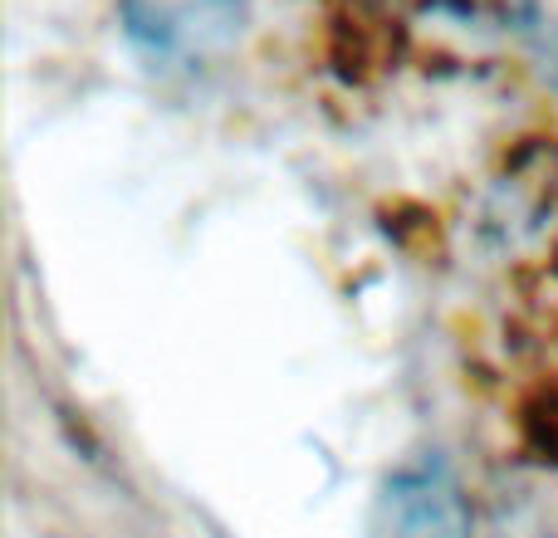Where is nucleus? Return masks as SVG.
Returning <instances> with one entry per match:
<instances>
[{"mask_svg": "<svg viewBox=\"0 0 558 538\" xmlns=\"http://www.w3.org/2000/svg\"><path fill=\"white\" fill-rule=\"evenodd\" d=\"M128 45L162 69H211L251 35V0H118Z\"/></svg>", "mask_w": 558, "mask_h": 538, "instance_id": "1", "label": "nucleus"}, {"mask_svg": "<svg viewBox=\"0 0 558 538\" xmlns=\"http://www.w3.org/2000/svg\"><path fill=\"white\" fill-rule=\"evenodd\" d=\"M377 538H475V510L461 475L441 455L397 465L377 500Z\"/></svg>", "mask_w": 558, "mask_h": 538, "instance_id": "2", "label": "nucleus"}]
</instances>
